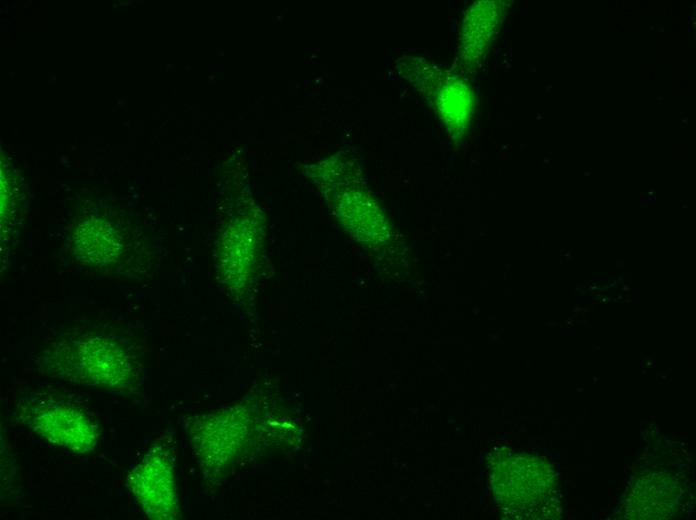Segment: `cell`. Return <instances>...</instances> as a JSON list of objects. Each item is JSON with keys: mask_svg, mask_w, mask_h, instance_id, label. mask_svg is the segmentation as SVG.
<instances>
[{"mask_svg": "<svg viewBox=\"0 0 696 520\" xmlns=\"http://www.w3.org/2000/svg\"><path fill=\"white\" fill-rule=\"evenodd\" d=\"M52 358L53 371L75 384L116 389L131 378L129 356L107 336L88 334L64 341Z\"/></svg>", "mask_w": 696, "mask_h": 520, "instance_id": "1", "label": "cell"}, {"mask_svg": "<svg viewBox=\"0 0 696 520\" xmlns=\"http://www.w3.org/2000/svg\"><path fill=\"white\" fill-rule=\"evenodd\" d=\"M72 246L83 262L100 266L115 261L121 249L114 228L98 219H90L78 227Z\"/></svg>", "mask_w": 696, "mask_h": 520, "instance_id": "5", "label": "cell"}, {"mask_svg": "<svg viewBox=\"0 0 696 520\" xmlns=\"http://www.w3.org/2000/svg\"><path fill=\"white\" fill-rule=\"evenodd\" d=\"M127 482L149 518H175L177 496L173 467L167 452L152 448L129 472Z\"/></svg>", "mask_w": 696, "mask_h": 520, "instance_id": "3", "label": "cell"}, {"mask_svg": "<svg viewBox=\"0 0 696 520\" xmlns=\"http://www.w3.org/2000/svg\"><path fill=\"white\" fill-rule=\"evenodd\" d=\"M23 421L49 442L74 453H87L97 446L99 431L79 407L54 399H41L23 412Z\"/></svg>", "mask_w": 696, "mask_h": 520, "instance_id": "2", "label": "cell"}, {"mask_svg": "<svg viewBox=\"0 0 696 520\" xmlns=\"http://www.w3.org/2000/svg\"><path fill=\"white\" fill-rule=\"evenodd\" d=\"M434 69L431 84L425 85L427 96L432 100L442 115L445 125L451 132H460L467 123L471 108L470 91L465 83L455 77L437 73ZM430 83V82H427Z\"/></svg>", "mask_w": 696, "mask_h": 520, "instance_id": "4", "label": "cell"}]
</instances>
